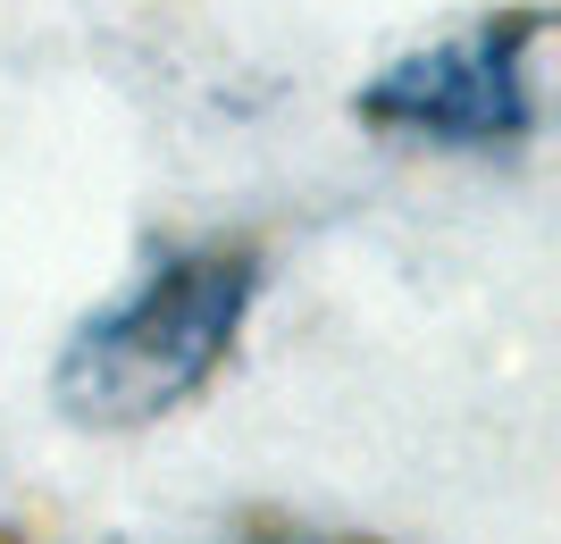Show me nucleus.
<instances>
[{
  "label": "nucleus",
  "mask_w": 561,
  "mask_h": 544,
  "mask_svg": "<svg viewBox=\"0 0 561 544\" xmlns=\"http://www.w3.org/2000/svg\"><path fill=\"white\" fill-rule=\"evenodd\" d=\"M252 302L260 261L243 243H176L59 344L50 394L76 427H151L227 369Z\"/></svg>",
  "instance_id": "1"
},
{
  "label": "nucleus",
  "mask_w": 561,
  "mask_h": 544,
  "mask_svg": "<svg viewBox=\"0 0 561 544\" xmlns=\"http://www.w3.org/2000/svg\"><path fill=\"white\" fill-rule=\"evenodd\" d=\"M537 34H545V18H494L436 50H411L360 93V118L394 126V135H420V142H453V151L519 142L537 126V93H528Z\"/></svg>",
  "instance_id": "2"
},
{
  "label": "nucleus",
  "mask_w": 561,
  "mask_h": 544,
  "mask_svg": "<svg viewBox=\"0 0 561 544\" xmlns=\"http://www.w3.org/2000/svg\"><path fill=\"white\" fill-rule=\"evenodd\" d=\"M252 544H328V536H294V528H268V536H252Z\"/></svg>",
  "instance_id": "3"
}]
</instances>
